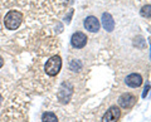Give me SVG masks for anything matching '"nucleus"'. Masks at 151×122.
Here are the masks:
<instances>
[{"mask_svg":"<svg viewBox=\"0 0 151 122\" xmlns=\"http://www.w3.org/2000/svg\"><path fill=\"white\" fill-rule=\"evenodd\" d=\"M70 43H72L73 48L81 49L87 44V37L82 32H76L72 35V38H70Z\"/></svg>","mask_w":151,"mask_h":122,"instance_id":"nucleus-4","label":"nucleus"},{"mask_svg":"<svg viewBox=\"0 0 151 122\" xmlns=\"http://www.w3.org/2000/svg\"><path fill=\"white\" fill-rule=\"evenodd\" d=\"M100 22H98V19L96 17H88L84 19V28L88 30V32H92V33H96L100 30Z\"/></svg>","mask_w":151,"mask_h":122,"instance_id":"nucleus-7","label":"nucleus"},{"mask_svg":"<svg viewBox=\"0 0 151 122\" xmlns=\"http://www.w3.org/2000/svg\"><path fill=\"white\" fill-rule=\"evenodd\" d=\"M60 68H62V58L57 54V55H52V57L47 60L43 69H44V73L47 76L53 78L59 73Z\"/></svg>","mask_w":151,"mask_h":122,"instance_id":"nucleus-2","label":"nucleus"},{"mask_svg":"<svg viewBox=\"0 0 151 122\" xmlns=\"http://www.w3.org/2000/svg\"><path fill=\"white\" fill-rule=\"evenodd\" d=\"M3 101H4V96H3V93L0 92V105L3 103Z\"/></svg>","mask_w":151,"mask_h":122,"instance_id":"nucleus-12","label":"nucleus"},{"mask_svg":"<svg viewBox=\"0 0 151 122\" xmlns=\"http://www.w3.org/2000/svg\"><path fill=\"white\" fill-rule=\"evenodd\" d=\"M125 82H126V84L129 87L139 88L141 84H142L144 79H142V77H141V74H139V73H132V74H130V76L126 77Z\"/></svg>","mask_w":151,"mask_h":122,"instance_id":"nucleus-6","label":"nucleus"},{"mask_svg":"<svg viewBox=\"0 0 151 122\" xmlns=\"http://www.w3.org/2000/svg\"><path fill=\"white\" fill-rule=\"evenodd\" d=\"M121 118V110L116 106L110 107L102 117V122H119Z\"/></svg>","mask_w":151,"mask_h":122,"instance_id":"nucleus-3","label":"nucleus"},{"mask_svg":"<svg viewBox=\"0 0 151 122\" xmlns=\"http://www.w3.org/2000/svg\"><path fill=\"white\" fill-rule=\"evenodd\" d=\"M4 65V59H3V57H0V68H1Z\"/></svg>","mask_w":151,"mask_h":122,"instance_id":"nucleus-13","label":"nucleus"},{"mask_svg":"<svg viewBox=\"0 0 151 122\" xmlns=\"http://www.w3.org/2000/svg\"><path fill=\"white\" fill-rule=\"evenodd\" d=\"M102 25L107 32H112L115 29V20L110 13H105L102 15Z\"/></svg>","mask_w":151,"mask_h":122,"instance_id":"nucleus-8","label":"nucleus"},{"mask_svg":"<svg viewBox=\"0 0 151 122\" xmlns=\"http://www.w3.org/2000/svg\"><path fill=\"white\" fill-rule=\"evenodd\" d=\"M23 22H24V14L20 10H18V9L8 10V13L3 18L4 27H5L6 30H10V32L18 30L23 24Z\"/></svg>","mask_w":151,"mask_h":122,"instance_id":"nucleus-1","label":"nucleus"},{"mask_svg":"<svg viewBox=\"0 0 151 122\" xmlns=\"http://www.w3.org/2000/svg\"><path fill=\"white\" fill-rule=\"evenodd\" d=\"M136 101L137 100H136V97L134 95H131V93H124V95L120 96V98H119V105L122 108L129 110L135 105Z\"/></svg>","mask_w":151,"mask_h":122,"instance_id":"nucleus-5","label":"nucleus"},{"mask_svg":"<svg viewBox=\"0 0 151 122\" xmlns=\"http://www.w3.org/2000/svg\"><path fill=\"white\" fill-rule=\"evenodd\" d=\"M42 122H58V117L53 112H44L42 115Z\"/></svg>","mask_w":151,"mask_h":122,"instance_id":"nucleus-9","label":"nucleus"},{"mask_svg":"<svg viewBox=\"0 0 151 122\" xmlns=\"http://www.w3.org/2000/svg\"><path fill=\"white\" fill-rule=\"evenodd\" d=\"M149 88H150V86H146L145 91H144V93H142V97H146V95H147V92H149Z\"/></svg>","mask_w":151,"mask_h":122,"instance_id":"nucleus-11","label":"nucleus"},{"mask_svg":"<svg viewBox=\"0 0 151 122\" xmlns=\"http://www.w3.org/2000/svg\"><path fill=\"white\" fill-rule=\"evenodd\" d=\"M141 15L144 18H151V5H145L141 9Z\"/></svg>","mask_w":151,"mask_h":122,"instance_id":"nucleus-10","label":"nucleus"}]
</instances>
